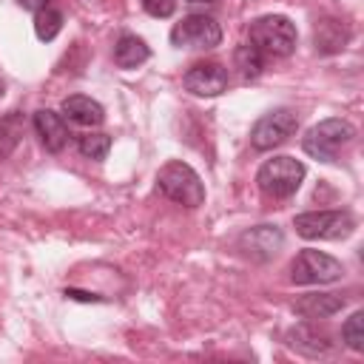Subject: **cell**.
<instances>
[{"mask_svg": "<svg viewBox=\"0 0 364 364\" xmlns=\"http://www.w3.org/2000/svg\"><path fill=\"white\" fill-rule=\"evenodd\" d=\"M156 188L165 199H171L182 208H199L205 202V185H202L199 173L188 162H179V159H171L159 168Z\"/></svg>", "mask_w": 364, "mask_h": 364, "instance_id": "cell-1", "label": "cell"}, {"mask_svg": "<svg viewBox=\"0 0 364 364\" xmlns=\"http://www.w3.org/2000/svg\"><path fill=\"white\" fill-rule=\"evenodd\" d=\"M355 136V128L341 119V117H330V119H321L318 125H313L304 139H301V148L307 156L318 159V162H336L338 154L353 142Z\"/></svg>", "mask_w": 364, "mask_h": 364, "instance_id": "cell-2", "label": "cell"}, {"mask_svg": "<svg viewBox=\"0 0 364 364\" xmlns=\"http://www.w3.org/2000/svg\"><path fill=\"white\" fill-rule=\"evenodd\" d=\"M250 43L264 54V57H290L296 51V26L284 14H264L256 17L247 28Z\"/></svg>", "mask_w": 364, "mask_h": 364, "instance_id": "cell-3", "label": "cell"}, {"mask_svg": "<svg viewBox=\"0 0 364 364\" xmlns=\"http://www.w3.org/2000/svg\"><path fill=\"white\" fill-rule=\"evenodd\" d=\"M304 165L293 156H273L256 171V185L273 199H290L304 182Z\"/></svg>", "mask_w": 364, "mask_h": 364, "instance_id": "cell-4", "label": "cell"}, {"mask_svg": "<svg viewBox=\"0 0 364 364\" xmlns=\"http://www.w3.org/2000/svg\"><path fill=\"white\" fill-rule=\"evenodd\" d=\"M293 228L301 239H321V242H338L347 239L355 230V219L350 210H310L299 213L293 219Z\"/></svg>", "mask_w": 364, "mask_h": 364, "instance_id": "cell-5", "label": "cell"}, {"mask_svg": "<svg viewBox=\"0 0 364 364\" xmlns=\"http://www.w3.org/2000/svg\"><path fill=\"white\" fill-rule=\"evenodd\" d=\"M299 128V117L290 108H276L267 111L264 117L256 119V125L250 128V145L256 151H273L276 145L287 142Z\"/></svg>", "mask_w": 364, "mask_h": 364, "instance_id": "cell-6", "label": "cell"}, {"mask_svg": "<svg viewBox=\"0 0 364 364\" xmlns=\"http://www.w3.org/2000/svg\"><path fill=\"white\" fill-rule=\"evenodd\" d=\"M344 273L341 262L321 253V250H313V247H304L296 259H293V267H290V279L296 284H330V282H338Z\"/></svg>", "mask_w": 364, "mask_h": 364, "instance_id": "cell-7", "label": "cell"}, {"mask_svg": "<svg viewBox=\"0 0 364 364\" xmlns=\"http://www.w3.org/2000/svg\"><path fill=\"white\" fill-rule=\"evenodd\" d=\"M171 43L176 48H213L222 43V26L208 14H188L173 26Z\"/></svg>", "mask_w": 364, "mask_h": 364, "instance_id": "cell-8", "label": "cell"}, {"mask_svg": "<svg viewBox=\"0 0 364 364\" xmlns=\"http://www.w3.org/2000/svg\"><path fill=\"white\" fill-rule=\"evenodd\" d=\"M282 245H284V233L276 225H256L239 236V250L253 262L273 259L282 250Z\"/></svg>", "mask_w": 364, "mask_h": 364, "instance_id": "cell-9", "label": "cell"}, {"mask_svg": "<svg viewBox=\"0 0 364 364\" xmlns=\"http://www.w3.org/2000/svg\"><path fill=\"white\" fill-rule=\"evenodd\" d=\"M185 88L196 97H219L228 88V68L222 63H196L182 77Z\"/></svg>", "mask_w": 364, "mask_h": 364, "instance_id": "cell-10", "label": "cell"}, {"mask_svg": "<svg viewBox=\"0 0 364 364\" xmlns=\"http://www.w3.org/2000/svg\"><path fill=\"white\" fill-rule=\"evenodd\" d=\"M350 43V26L338 17H321L313 28V46L318 54H338Z\"/></svg>", "mask_w": 364, "mask_h": 364, "instance_id": "cell-11", "label": "cell"}, {"mask_svg": "<svg viewBox=\"0 0 364 364\" xmlns=\"http://www.w3.org/2000/svg\"><path fill=\"white\" fill-rule=\"evenodd\" d=\"M34 131H37L43 148L51 151V154H60L68 142V128L63 122V114H57L51 108H40L34 114Z\"/></svg>", "mask_w": 364, "mask_h": 364, "instance_id": "cell-12", "label": "cell"}, {"mask_svg": "<svg viewBox=\"0 0 364 364\" xmlns=\"http://www.w3.org/2000/svg\"><path fill=\"white\" fill-rule=\"evenodd\" d=\"M344 299L336 296V293H304L293 301V313L301 316V318H330L336 316L338 310H344Z\"/></svg>", "mask_w": 364, "mask_h": 364, "instance_id": "cell-13", "label": "cell"}, {"mask_svg": "<svg viewBox=\"0 0 364 364\" xmlns=\"http://www.w3.org/2000/svg\"><path fill=\"white\" fill-rule=\"evenodd\" d=\"M63 117H68L74 125L97 128L105 119V108L97 100L85 97V94H74V97H65L63 100Z\"/></svg>", "mask_w": 364, "mask_h": 364, "instance_id": "cell-14", "label": "cell"}, {"mask_svg": "<svg viewBox=\"0 0 364 364\" xmlns=\"http://www.w3.org/2000/svg\"><path fill=\"white\" fill-rule=\"evenodd\" d=\"M287 344H290L293 350L310 355V358H318V355H330V353H333L330 336H327V333H318V330L310 327V324L293 327V330L287 333Z\"/></svg>", "mask_w": 364, "mask_h": 364, "instance_id": "cell-15", "label": "cell"}, {"mask_svg": "<svg viewBox=\"0 0 364 364\" xmlns=\"http://www.w3.org/2000/svg\"><path fill=\"white\" fill-rule=\"evenodd\" d=\"M148 57H151V48H148L145 40L136 37V34H122V37L114 43V63H117L119 68H136V65H142Z\"/></svg>", "mask_w": 364, "mask_h": 364, "instance_id": "cell-16", "label": "cell"}, {"mask_svg": "<svg viewBox=\"0 0 364 364\" xmlns=\"http://www.w3.org/2000/svg\"><path fill=\"white\" fill-rule=\"evenodd\" d=\"M26 134V117L20 111H11L0 119V156H9Z\"/></svg>", "mask_w": 364, "mask_h": 364, "instance_id": "cell-17", "label": "cell"}, {"mask_svg": "<svg viewBox=\"0 0 364 364\" xmlns=\"http://www.w3.org/2000/svg\"><path fill=\"white\" fill-rule=\"evenodd\" d=\"M233 63H236V68H239V74H242L245 80H256V77L264 71V54H262L253 43L239 46V48L233 51Z\"/></svg>", "mask_w": 364, "mask_h": 364, "instance_id": "cell-18", "label": "cell"}, {"mask_svg": "<svg viewBox=\"0 0 364 364\" xmlns=\"http://www.w3.org/2000/svg\"><path fill=\"white\" fill-rule=\"evenodd\" d=\"M63 31V14L57 11V9H40V11H34V34L43 40V43H48V40H54L57 34Z\"/></svg>", "mask_w": 364, "mask_h": 364, "instance_id": "cell-19", "label": "cell"}, {"mask_svg": "<svg viewBox=\"0 0 364 364\" xmlns=\"http://www.w3.org/2000/svg\"><path fill=\"white\" fill-rule=\"evenodd\" d=\"M77 148H80V154H82L85 159L100 162V159H105L108 151H111V136H108V134H100V131H97V134H85V136H80Z\"/></svg>", "mask_w": 364, "mask_h": 364, "instance_id": "cell-20", "label": "cell"}, {"mask_svg": "<svg viewBox=\"0 0 364 364\" xmlns=\"http://www.w3.org/2000/svg\"><path fill=\"white\" fill-rule=\"evenodd\" d=\"M341 341H344L353 353H361V350H364V310H355V313L341 324Z\"/></svg>", "mask_w": 364, "mask_h": 364, "instance_id": "cell-21", "label": "cell"}, {"mask_svg": "<svg viewBox=\"0 0 364 364\" xmlns=\"http://www.w3.org/2000/svg\"><path fill=\"white\" fill-rule=\"evenodd\" d=\"M142 9L151 17H171L176 11V0H142Z\"/></svg>", "mask_w": 364, "mask_h": 364, "instance_id": "cell-22", "label": "cell"}, {"mask_svg": "<svg viewBox=\"0 0 364 364\" xmlns=\"http://www.w3.org/2000/svg\"><path fill=\"white\" fill-rule=\"evenodd\" d=\"M63 296H65V299H77V301H102V296H94V293H82V290H74V287H68Z\"/></svg>", "mask_w": 364, "mask_h": 364, "instance_id": "cell-23", "label": "cell"}, {"mask_svg": "<svg viewBox=\"0 0 364 364\" xmlns=\"http://www.w3.org/2000/svg\"><path fill=\"white\" fill-rule=\"evenodd\" d=\"M20 9H26V11H40V9H46L48 6V0H14Z\"/></svg>", "mask_w": 364, "mask_h": 364, "instance_id": "cell-24", "label": "cell"}, {"mask_svg": "<svg viewBox=\"0 0 364 364\" xmlns=\"http://www.w3.org/2000/svg\"><path fill=\"white\" fill-rule=\"evenodd\" d=\"M188 6H216V0H185Z\"/></svg>", "mask_w": 364, "mask_h": 364, "instance_id": "cell-25", "label": "cell"}, {"mask_svg": "<svg viewBox=\"0 0 364 364\" xmlns=\"http://www.w3.org/2000/svg\"><path fill=\"white\" fill-rule=\"evenodd\" d=\"M0 97H3V82H0Z\"/></svg>", "mask_w": 364, "mask_h": 364, "instance_id": "cell-26", "label": "cell"}]
</instances>
